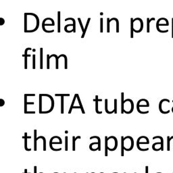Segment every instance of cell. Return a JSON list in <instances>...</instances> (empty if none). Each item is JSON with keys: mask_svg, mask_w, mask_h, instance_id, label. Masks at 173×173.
<instances>
[{"mask_svg": "<svg viewBox=\"0 0 173 173\" xmlns=\"http://www.w3.org/2000/svg\"><path fill=\"white\" fill-rule=\"evenodd\" d=\"M124 93L123 92L121 93V114H129L132 113L134 110V103L133 101L130 99H124Z\"/></svg>", "mask_w": 173, "mask_h": 173, "instance_id": "obj_1", "label": "cell"}, {"mask_svg": "<svg viewBox=\"0 0 173 173\" xmlns=\"http://www.w3.org/2000/svg\"><path fill=\"white\" fill-rule=\"evenodd\" d=\"M118 147V139L114 136L105 137V147L108 148V150L111 151H115Z\"/></svg>", "mask_w": 173, "mask_h": 173, "instance_id": "obj_2", "label": "cell"}, {"mask_svg": "<svg viewBox=\"0 0 173 173\" xmlns=\"http://www.w3.org/2000/svg\"><path fill=\"white\" fill-rule=\"evenodd\" d=\"M121 146L123 147L124 150L127 151H131L134 147V139L130 136L121 137Z\"/></svg>", "mask_w": 173, "mask_h": 173, "instance_id": "obj_3", "label": "cell"}, {"mask_svg": "<svg viewBox=\"0 0 173 173\" xmlns=\"http://www.w3.org/2000/svg\"><path fill=\"white\" fill-rule=\"evenodd\" d=\"M170 100L168 99H163L159 103V110L162 114H167L170 113V110L169 109Z\"/></svg>", "mask_w": 173, "mask_h": 173, "instance_id": "obj_4", "label": "cell"}, {"mask_svg": "<svg viewBox=\"0 0 173 173\" xmlns=\"http://www.w3.org/2000/svg\"><path fill=\"white\" fill-rule=\"evenodd\" d=\"M133 32L139 33L142 31L143 28V21L140 18H135L133 22Z\"/></svg>", "mask_w": 173, "mask_h": 173, "instance_id": "obj_5", "label": "cell"}, {"mask_svg": "<svg viewBox=\"0 0 173 173\" xmlns=\"http://www.w3.org/2000/svg\"><path fill=\"white\" fill-rule=\"evenodd\" d=\"M142 107H149V103L145 99H141L137 102V110L138 112L141 114H145L149 113V111L142 112L140 110V108H142Z\"/></svg>", "mask_w": 173, "mask_h": 173, "instance_id": "obj_6", "label": "cell"}, {"mask_svg": "<svg viewBox=\"0 0 173 173\" xmlns=\"http://www.w3.org/2000/svg\"><path fill=\"white\" fill-rule=\"evenodd\" d=\"M149 143V139L145 137V136H141L139 137L138 139H137V147H138L140 145H147Z\"/></svg>", "mask_w": 173, "mask_h": 173, "instance_id": "obj_7", "label": "cell"}, {"mask_svg": "<svg viewBox=\"0 0 173 173\" xmlns=\"http://www.w3.org/2000/svg\"><path fill=\"white\" fill-rule=\"evenodd\" d=\"M169 25V22L168 20L166 18H164L163 20V22H162V18H159L157 20V21L156 22V28H159L160 27H163V26H168Z\"/></svg>", "mask_w": 173, "mask_h": 173, "instance_id": "obj_8", "label": "cell"}, {"mask_svg": "<svg viewBox=\"0 0 173 173\" xmlns=\"http://www.w3.org/2000/svg\"><path fill=\"white\" fill-rule=\"evenodd\" d=\"M89 149L91 151H97L99 149V143L97 142H93L89 145Z\"/></svg>", "mask_w": 173, "mask_h": 173, "instance_id": "obj_9", "label": "cell"}, {"mask_svg": "<svg viewBox=\"0 0 173 173\" xmlns=\"http://www.w3.org/2000/svg\"><path fill=\"white\" fill-rule=\"evenodd\" d=\"M56 96H61L62 99H61V102H62V104H61V113H64V96H70L69 94H63V95H60V94H56Z\"/></svg>", "mask_w": 173, "mask_h": 173, "instance_id": "obj_10", "label": "cell"}, {"mask_svg": "<svg viewBox=\"0 0 173 173\" xmlns=\"http://www.w3.org/2000/svg\"><path fill=\"white\" fill-rule=\"evenodd\" d=\"M101 101H102V99H99L98 95H96V96H95V112H96L98 114H102V111H99V108H98L99 102H101Z\"/></svg>", "mask_w": 173, "mask_h": 173, "instance_id": "obj_11", "label": "cell"}, {"mask_svg": "<svg viewBox=\"0 0 173 173\" xmlns=\"http://www.w3.org/2000/svg\"><path fill=\"white\" fill-rule=\"evenodd\" d=\"M153 20H155V18H147V32H149V28H150V22L151 21H153Z\"/></svg>", "mask_w": 173, "mask_h": 173, "instance_id": "obj_12", "label": "cell"}, {"mask_svg": "<svg viewBox=\"0 0 173 173\" xmlns=\"http://www.w3.org/2000/svg\"><path fill=\"white\" fill-rule=\"evenodd\" d=\"M90 20H91V18H88V19H87V21H86V25H85V27L84 28V31L83 32V35H82V36H81V38H84V37H85V33H86V30H87V28H88V27H89V24Z\"/></svg>", "mask_w": 173, "mask_h": 173, "instance_id": "obj_13", "label": "cell"}, {"mask_svg": "<svg viewBox=\"0 0 173 173\" xmlns=\"http://www.w3.org/2000/svg\"><path fill=\"white\" fill-rule=\"evenodd\" d=\"M76 99L78 100V102H79V106H80V108H81L82 113L85 114V110H84V108H83V105H82V103H81L80 97H79V95L78 94H77V96H76Z\"/></svg>", "mask_w": 173, "mask_h": 173, "instance_id": "obj_14", "label": "cell"}, {"mask_svg": "<svg viewBox=\"0 0 173 173\" xmlns=\"http://www.w3.org/2000/svg\"><path fill=\"white\" fill-rule=\"evenodd\" d=\"M93 139H97V141H98V143H99V149L98 151H101V139L98 136H92L90 137V139L91 140Z\"/></svg>", "mask_w": 173, "mask_h": 173, "instance_id": "obj_15", "label": "cell"}, {"mask_svg": "<svg viewBox=\"0 0 173 173\" xmlns=\"http://www.w3.org/2000/svg\"><path fill=\"white\" fill-rule=\"evenodd\" d=\"M78 139H81V136H78V137H72V150L75 151V142Z\"/></svg>", "mask_w": 173, "mask_h": 173, "instance_id": "obj_16", "label": "cell"}, {"mask_svg": "<svg viewBox=\"0 0 173 173\" xmlns=\"http://www.w3.org/2000/svg\"><path fill=\"white\" fill-rule=\"evenodd\" d=\"M113 20H115L116 21V32H119V22L118 20L116 18H110V22H111Z\"/></svg>", "mask_w": 173, "mask_h": 173, "instance_id": "obj_17", "label": "cell"}, {"mask_svg": "<svg viewBox=\"0 0 173 173\" xmlns=\"http://www.w3.org/2000/svg\"><path fill=\"white\" fill-rule=\"evenodd\" d=\"M133 18H130V38H133Z\"/></svg>", "mask_w": 173, "mask_h": 173, "instance_id": "obj_18", "label": "cell"}, {"mask_svg": "<svg viewBox=\"0 0 173 173\" xmlns=\"http://www.w3.org/2000/svg\"><path fill=\"white\" fill-rule=\"evenodd\" d=\"M76 96H77V94H75V97L73 98V100H72V104H71V106H70V110H69L68 114L71 113V112H72V108L74 107V104H75L76 99Z\"/></svg>", "mask_w": 173, "mask_h": 173, "instance_id": "obj_19", "label": "cell"}, {"mask_svg": "<svg viewBox=\"0 0 173 173\" xmlns=\"http://www.w3.org/2000/svg\"><path fill=\"white\" fill-rule=\"evenodd\" d=\"M72 20L73 22V32H76V22H75V20L74 19V18H66L65 20L66 21H67V20Z\"/></svg>", "mask_w": 173, "mask_h": 173, "instance_id": "obj_20", "label": "cell"}, {"mask_svg": "<svg viewBox=\"0 0 173 173\" xmlns=\"http://www.w3.org/2000/svg\"><path fill=\"white\" fill-rule=\"evenodd\" d=\"M58 32H60V12H58Z\"/></svg>", "mask_w": 173, "mask_h": 173, "instance_id": "obj_21", "label": "cell"}, {"mask_svg": "<svg viewBox=\"0 0 173 173\" xmlns=\"http://www.w3.org/2000/svg\"><path fill=\"white\" fill-rule=\"evenodd\" d=\"M170 137L168 136L167 137V151H170Z\"/></svg>", "mask_w": 173, "mask_h": 173, "instance_id": "obj_22", "label": "cell"}, {"mask_svg": "<svg viewBox=\"0 0 173 173\" xmlns=\"http://www.w3.org/2000/svg\"><path fill=\"white\" fill-rule=\"evenodd\" d=\"M110 18H107V32H110Z\"/></svg>", "mask_w": 173, "mask_h": 173, "instance_id": "obj_23", "label": "cell"}, {"mask_svg": "<svg viewBox=\"0 0 173 173\" xmlns=\"http://www.w3.org/2000/svg\"><path fill=\"white\" fill-rule=\"evenodd\" d=\"M114 113L117 114V99H114Z\"/></svg>", "mask_w": 173, "mask_h": 173, "instance_id": "obj_24", "label": "cell"}, {"mask_svg": "<svg viewBox=\"0 0 173 173\" xmlns=\"http://www.w3.org/2000/svg\"><path fill=\"white\" fill-rule=\"evenodd\" d=\"M103 18H100V32H103Z\"/></svg>", "mask_w": 173, "mask_h": 173, "instance_id": "obj_25", "label": "cell"}, {"mask_svg": "<svg viewBox=\"0 0 173 173\" xmlns=\"http://www.w3.org/2000/svg\"><path fill=\"white\" fill-rule=\"evenodd\" d=\"M63 56H64V62H65V65H64V68L66 69L67 68H68V66H67V57H66V55H63Z\"/></svg>", "mask_w": 173, "mask_h": 173, "instance_id": "obj_26", "label": "cell"}, {"mask_svg": "<svg viewBox=\"0 0 173 173\" xmlns=\"http://www.w3.org/2000/svg\"><path fill=\"white\" fill-rule=\"evenodd\" d=\"M65 140H66V145H65V150L66 151H67L68 150V137L67 136H66V137H65Z\"/></svg>", "mask_w": 173, "mask_h": 173, "instance_id": "obj_27", "label": "cell"}, {"mask_svg": "<svg viewBox=\"0 0 173 173\" xmlns=\"http://www.w3.org/2000/svg\"><path fill=\"white\" fill-rule=\"evenodd\" d=\"M78 20H79V24H80V25H81L82 31L83 32V31H84V27H83V23H82V21H81V19L80 18H78Z\"/></svg>", "mask_w": 173, "mask_h": 173, "instance_id": "obj_28", "label": "cell"}, {"mask_svg": "<svg viewBox=\"0 0 173 173\" xmlns=\"http://www.w3.org/2000/svg\"><path fill=\"white\" fill-rule=\"evenodd\" d=\"M172 38H173V18H172Z\"/></svg>", "mask_w": 173, "mask_h": 173, "instance_id": "obj_29", "label": "cell"}, {"mask_svg": "<svg viewBox=\"0 0 173 173\" xmlns=\"http://www.w3.org/2000/svg\"><path fill=\"white\" fill-rule=\"evenodd\" d=\"M145 173H149V167L147 166H145Z\"/></svg>", "mask_w": 173, "mask_h": 173, "instance_id": "obj_30", "label": "cell"}, {"mask_svg": "<svg viewBox=\"0 0 173 173\" xmlns=\"http://www.w3.org/2000/svg\"></svg>", "mask_w": 173, "mask_h": 173, "instance_id": "obj_31", "label": "cell"}, {"mask_svg": "<svg viewBox=\"0 0 173 173\" xmlns=\"http://www.w3.org/2000/svg\"></svg>", "mask_w": 173, "mask_h": 173, "instance_id": "obj_32", "label": "cell"}, {"mask_svg": "<svg viewBox=\"0 0 173 173\" xmlns=\"http://www.w3.org/2000/svg\"></svg>", "mask_w": 173, "mask_h": 173, "instance_id": "obj_33", "label": "cell"}, {"mask_svg": "<svg viewBox=\"0 0 173 173\" xmlns=\"http://www.w3.org/2000/svg\"></svg>", "mask_w": 173, "mask_h": 173, "instance_id": "obj_34", "label": "cell"}, {"mask_svg": "<svg viewBox=\"0 0 173 173\" xmlns=\"http://www.w3.org/2000/svg\"></svg>", "mask_w": 173, "mask_h": 173, "instance_id": "obj_35", "label": "cell"}, {"mask_svg": "<svg viewBox=\"0 0 173 173\" xmlns=\"http://www.w3.org/2000/svg\"></svg>", "mask_w": 173, "mask_h": 173, "instance_id": "obj_36", "label": "cell"}, {"mask_svg": "<svg viewBox=\"0 0 173 173\" xmlns=\"http://www.w3.org/2000/svg\"></svg>", "mask_w": 173, "mask_h": 173, "instance_id": "obj_37", "label": "cell"}, {"mask_svg": "<svg viewBox=\"0 0 173 173\" xmlns=\"http://www.w3.org/2000/svg\"></svg>", "mask_w": 173, "mask_h": 173, "instance_id": "obj_38", "label": "cell"}]
</instances>
